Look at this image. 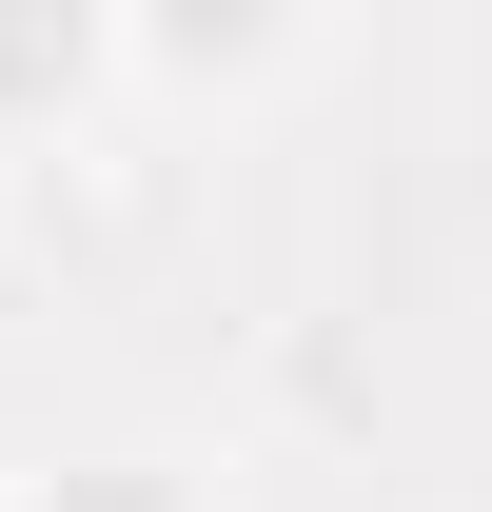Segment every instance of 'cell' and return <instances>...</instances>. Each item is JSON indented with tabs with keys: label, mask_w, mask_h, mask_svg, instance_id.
I'll return each instance as SVG.
<instances>
[{
	"label": "cell",
	"mask_w": 492,
	"mask_h": 512,
	"mask_svg": "<svg viewBox=\"0 0 492 512\" xmlns=\"http://www.w3.org/2000/svg\"><path fill=\"white\" fill-rule=\"evenodd\" d=\"M315 60V0H119V79L178 119H256Z\"/></svg>",
	"instance_id": "6da1fadb"
},
{
	"label": "cell",
	"mask_w": 492,
	"mask_h": 512,
	"mask_svg": "<svg viewBox=\"0 0 492 512\" xmlns=\"http://www.w3.org/2000/svg\"><path fill=\"white\" fill-rule=\"evenodd\" d=\"M119 99V0H0V158Z\"/></svg>",
	"instance_id": "7a4b0ae2"
},
{
	"label": "cell",
	"mask_w": 492,
	"mask_h": 512,
	"mask_svg": "<svg viewBox=\"0 0 492 512\" xmlns=\"http://www.w3.org/2000/svg\"><path fill=\"white\" fill-rule=\"evenodd\" d=\"M0 512H217V493H197L178 453H40Z\"/></svg>",
	"instance_id": "3957f363"
}]
</instances>
